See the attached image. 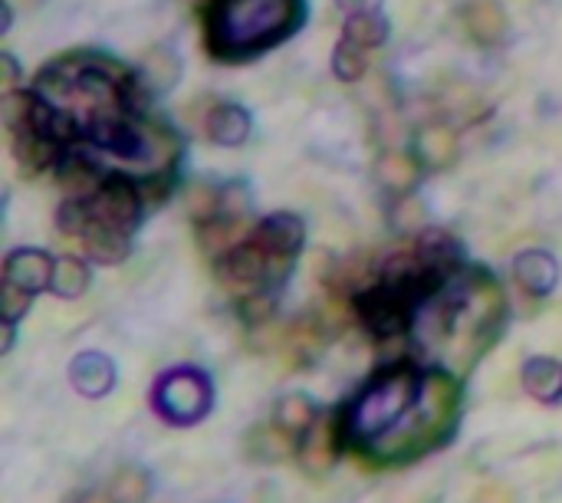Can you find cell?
Here are the masks:
<instances>
[{
    "label": "cell",
    "mask_w": 562,
    "mask_h": 503,
    "mask_svg": "<svg viewBox=\"0 0 562 503\" xmlns=\"http://www.w3.org/2000/svg\"><path fill=\"white\" fill-rule=\"evenodd\" d=\"M461 418V392L445 369L395 362L339 409L342 445L375 465H408L441 448Z\"/></svg>",
    "instance_id": "1"
},
{
    "label": "cell",
    "mask_w": 562,
    "mask_h": 503,
    "mask_svg": "<svg viewBox=\"0 0 562 503\" xmlns=\"http://www.w3.org/2000/svg\"><path fill=\"white\" fill-rule=\"evenodd\" d=\"M303 0H211L207 49L224 63L254 59L303 26Z\"/></svg>",
    "instance_id": "2"
},
{
    "label": "cell",
    "mask_w": 562,
    "mask_h": 503,
    "mask_svg": "<svg viewBox=\"0 0 562 503\" xmlns=\"http://www.w3.org/2000/svg\"><path fill=\"white\" fill-rule=\"evenodd\" d=\"M151 409L161 422L175 428L198 425L214 409V382L198 366H175L155 379L151 389Z\"/></svg>",
    "instance_id": "3"
},
{
    "label": "cell",
    "mask_w": 562,
    "mask_h": 503,
    "mask_svg": "<svg viewBox=\"0 0 562 503\" xmlns=\"http://www.w3.org/2000/svg\"><path fill=\"white\" fill-rule=\"evenodd\" d=\"M293 264H296V260L270 257L254 237H247V241L237 244L231 254H224V257L214 264V270H217V280H221L227 290H237L240 297H250V293H260V290L280 293V287H283L286 277L293 273Z\"/></svg>",
    "instance_id": "4"
},
{
    "label": "cell",
    "mask_w": 562,
    "mask_h": 503,
    "mask_svg": "<svg viewBox=\"0 0 562 503\" xmlns=\"http://www.w3.org/2000/svg\"><path fill=\"white\" fill-rule=\"evenodd\" d=\"M89 211H92V224H102L132 237L142 221V191L128 175L112 171L102 181V188L89 198Z\"/></svg>",
    "instance_id": "5"
},
{
    "label": "cell",
    "mask_w": 562,
    "mask_h": 503,
    "mask_svg": "<svg viewBox=\"0 0 562 503\" xmlns=\"http://www.w3.org/2000/svg\"><path fill=\"white\" fill-rule=\"evenodd\" d=\"M56 257L40 247H16L3 260V287H13L26 297H40L53 287Z\"/></svg>",
    "instance_id": "6"
},
{
    "label": "cell",
    "mask_w": 562,
    "mask_h": 503,
    "mask_svg": "<svg viewBox=\"0 0 562 503\" xmlns=\"http://www.w3.org/2000/svg\"><path fill=\"white\" fill-rule=\"evenodd\" d=\"M250 237L270 254V257H280V260H296L303 244H306V224L290 214V211H277V214H267L254 231Z\"/></svg>",
    "instance_id": "7"
},
{
    "label": "cell",
    "mask_w": 562,
    "mask_h": 503,
    "mask_svg": "<svg viewBox=\"0 0 562 503\" xmlns=\"http://www.w3.org/2000/svg\"><path fill=\"white\" fill-rule=\"evenodd\" d=\"M342 451V435H339V422L333 418H319L300 441H296V461L306 468V474H326L336 461V455Z\"/></svg>",
    "instance_id": "8"
},
{
    "label": "cell",
    "mask_w": 562,
    "mask_h": 503,
    "mask_svg": "<svg viewBox=\"0 0 562 503\" xmlns=\"http://www.w3.org/2000/svg\"><path fill=\"white\" fill-rule=\"evenodd\" d=\"M115 379H119L115 362L105 353L89 349L69 362V382L82 399H105L115 389Z\"/></svg>",
    "instance_id": "9"
},
{
    "label": "cell",
    "mask_w": 562,
    "mask_h": 503,
    "mask_svg": "<svg viewBox=\"0 0 562 503\" xmlns=\"http://www.w3.org/2000/svg\"><path fill=\"white\" fill-rule=\"evenodd\" d=\"M514 280L530 297H550L560 283V264L550 250H520L514 257Z\"/></svg>",
    "instance_id": "10"
},
{
    "label": "cell",
    "mask_w": 562,
    "mask_h": 503,
    "mask_svg": "<svg viewBox=\"0 0 562 503\" xmlns=\"http://www.w3.org/2000/svg\"><path fill=\"white\" fill-rule=\"evenodd\" d=\"M524 389L540 405H560L562 402V362L553 356H530L524 362Z\"/></svg>",
    "instance_id": "11"
},
{
    "label": "cell",
    "mask_w": 562,
    "mask_h": 503,
    "mask_svg": "<svg viewBox=\"0 0 562 503\" xmlns=\"http://www.w3.org/2000/svg\"><path fill=\"white\" fill-rule=\"evenodd\" d=\"M375 181L392 194V198H405L418 188L422 181V161L408 152H385L375 161Z\"/></svg>",
    "instance_id": "12"
},
{
    "label": "cell",
    "mask_w": 562,
    "mask_h": 503,
    "mask_svg": "<svg viewBox=\"0 0 562 503\" xmlns=\"http://www.w3.org/2000/svg\"><path fill=\"white\" fill-rule=\"evenodd\" d=\"M207 138L224 145V148H237L250 138V115L244 105L234 102H221L207 112Z\"/></svg>",
    "instance_id": "13"
},
{
    "label": "cell",
    "mask_w": 562,
    "mask_h": 503,
    "mask_svg": "<svg viewBox=\"0 0 562 503\" xmlns=\"http://www.w3.org/2000/svg\"><path fill=\"white\" fill-rule=\"evenodd\" d=\"M319 418H323V415H319L316 402H313L310 395H300V392L283 395V399L273 405V428H280V432H283L286 438H293V441H300Z\"/></svg>",
    "instance_id": "14"
},
{
    "label": "cell",
    "mask_w": 562,
    "mask_h": 503,
    "mask_svg": "<svg viewBox=\"0 0 562 503\" xmlns=\"http://www.w3.org/2000/svg\"><path fill=\"white\" fill-rule=\"evenodd\" d=\"M415 158L425 168H448L458 158V132L448 125H425L415 135Z\"/></svg>",
    "instance_id": "15"
},
{
    "label": "cell",
    "mask_w": 562,
    "mask_h": 503,
    "mask_svg": "<svg viewBox=\"0 0 562 503\" xmlns=\"http://www.w3.org/2000/svg\"><path fill=\"white\" fill-rule=\"evenodd\" d=\"M82 247H86V257L92 264H102V267H119L125 257H128V247H132V237L128 234H119L112 227H102V224H89L86 237H82Z\"/></svg>",
    "instance_id": "16"
},
{
    "label": "cell",
    "mask_w": 562,
    "mask_h": 503,
    "mask_svg": "<svg viewBox=\"0 0 562 503\" xmlns=\"http://www.w3.org/2000/svg\"><path fill=\"white\" fill-rule=\"evenodd\" d=\"M244 221H237V217H211V221H204V224H198V244H201V250L207 254V257H214V260H221L224 254H231L237 244H244L247 237H240L244 231Z\"/></svg>",
    "instance_id": "17"
},
{
    "label": "cell",
    "mask_w": 562,
    "mask_h": 503,
    "mask_svg": "<svg viewBox=\"0 0 562 503\" xmlns=\"http://www.w3.org/2000/svg\"><path fill=\"white\" fill-rule=\"evenodd\" d=\"M326 329H323V323L319 320H313V316H303V320H296L290 329H286V356L293 359V362H300V366H306V362H313L323 349H326Z\"/></svg>",
    "instance_id": "18"
},
{
    "label": "cell",
    "mask_w": 562,
    "mask_h": 503,
    "mask_svg": "<svg viewBox=\"0 0 562 503\" xmlns=\"http://www.w3.org/2000/svg\"><path fill=\"white\" fill-rule=\"evenodd\" d=\"M468 30L477 43L494 46L507 33V13L497 0H474L468 7Z\"/></svg>",
    "instance_id": "19"
},
{
    "label": "cell",
    "mask_w": 562,
    "mask_h": 503,
    "mask_svg": "<svg viewBox=\"0 0 562 503\" xmlns=\"http://www.w3.org/2000/svg\"><path fill=\"white\" fill-rule=\"evenodd\" d=\"M92 283V270L82 257H56V270H53V287L49 293H56L59 300H79Z\"/></svg>",
    "instance_id": "20"
},
{
    "label": "cell",
    "mask_w": 562,
    "mask_h": 503,
    "mask_svg": "<svg viewBox=\"0 0 562 503\" xmlns=\"http://www.w3.org/2000/svg\"><path fill=\"white\" fill-rule=\"evenodd\" d=\"M105 498L109 503H145L151 498V474L138 465H125L109 481Z\"/></svg>",
    "instance_id": "21"
},
{
    "label": "cell",
    "mask_w": 562,
    "mask_h": 503,
    "mask_svg": "<svg viewBox=\"0 0 562 503\" xmlns=\"http://www.w3.org/2000/svg\"><path fill=\"white\" fill-rule=\"evenodd\" d=\"M342 36L356 46H362L366 53L369 49H379L385 40H389V20L382 13H359V16H349L346 26H342Z\"/></svg>",
    "instance_id": "22"
},
{
    "label": "cell",
    "mask_w": 562,
    "mask_h": 503,
    "mask_svg": "<svg viewBox=\"0 0 562 503\" xmlns=\"http://www.w3.org/2000/svg\"><path fill=\"white\" fill-rule=\"evenodd\" d=\"M290 451H296V441L293 438H286L280 428H257L250 438H247V455L254 458V461H280V458H286Z\"/></svg>",
    "instance_id": "23"
},
{
    "label": "cell",
    "mask_w": 562,
    "mask_h": 503,
    "mask_svg": "<svg viewBox=\"0 0 562 503\" xmlns=\"http://www.w3.org/2000/svg\"><path fill=\"white\" fill-rule=\"evenodd\" d=\"M178 72H181V63L175 59V53H168V49H155V53H148V59H145V66H142V82L148 86V89H158V92H165V89H171L175 82H178Z\"/></svg>",
    "instance_id": "24"
},
{
    "label": "cell",
    "mask_w": 562,
    "mask_h": 503,
    "mask_svg": "<svg viewBox=\"0 0 562 503\" xmlns=\"http://www.w3.org/2000/svg\"><path fill=\"white\" fill-rule=\"evenodd\" d=\"M366 63H369V53L356 43H349L346 36H339L336 49H333V72L339 82H359L366 76Z\"/></svg>",
    "instance_id": "25"
},
{
    "label": "cell",
    "mask_w": 562,
    "mask_h": 503,
    "mask_svg": "<svg viewBox=\"0 0 562 503\" xmlns=\"http://www.w3.org/2000/svg\"><path fill=\"white\" fill-rule=\"evenodd\" d=\"M92 224V211H89V201H79V198H66L56 211V227L66 234V237H86Z\"/></svg>",
    "instance_id": "26"
},
{
    "label": "cell",
    "mask_w": 562,
    "mask_h": 503,
    "mask_svg": "<svg viewBox=\"0 0 562 503\" xmlns=\"http://www.w3.org/2000/svg\"><path fill=\"white\" fill-rule=\"evenodd\" d=\"M30 306H33V297H26V293H20V290H13V287H3V300H0V310H3V323H10V326H16L26 313H30Z\"/></svg>",
    "instance_id": "27"
},
{
    "label": "cell",
    "mask_w": 562,
    "mask_h": 503,
    "mask_svg": "<svg viewBox=\"0 0 562 503\" xmlns=\"http://www.w3.org/2000/svg\"><path fill=\"white\" fill-rule=\"evenodd\" d=\"M16 82H20V66H16V59L10 53H3L0 56V89H3V96L16 92Z\"/></svg>",
    "instance_id": "28"
},
{
    "label": "cell",
    "mask_w": 562,
    "mask_h": 503,
    "mask_svg": "<svg viewBox=\"0 0 562 503\" xmlns=\"http://www.w3.org/2000/svg\"><path fill=\"white\" fill-rule=\"evenodd\" d=\"M336 7L346 10L349 16H359V13H379L382 0H336Z\"/></svg>",
    "instance_id": "29"
},
{
    "label": "cell",
    "mask_w": 562,
    "mask_h": 503,
    "mask_svg": "<svg viewBox=\"0 0 562 503\" xmlns=\"http://www.w3.org/2000/svg\"><path fill=\"white\" fill-rule=\"evenodd\" d=\"M481 503H514V494L510 491H501V488H491V491H484Z\"/></svg>",
    "instance_id": "30"
},
{
    "label": "cell",
    "mask_w": 562,
    "mask_h": 503,
    "mask_svg": "<svg viewBox=\"0 0 562 503\" xmlns=\"http://www.w3.org/2000/svg\"><path fill=\"white\" fill-rule=\"evenodd\" d=\"M10 16H13V13H10V3L3 0V7H0V33L10 30Z\"/></svg>",
    "instance_id": "31"
}]
</instances>
